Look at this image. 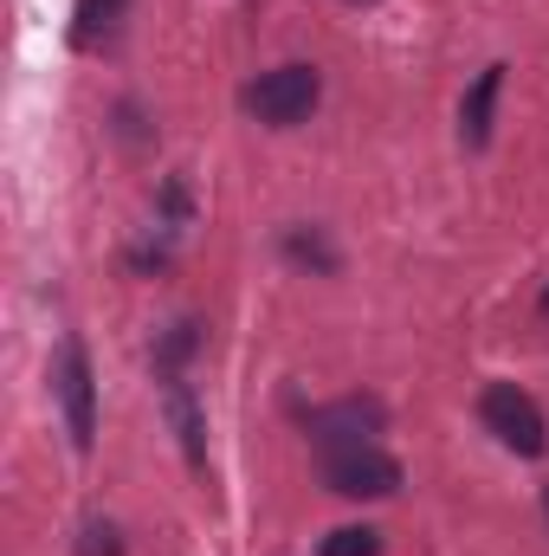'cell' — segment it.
Returning <instances> with one entry per match:
<instances>
[{"label":"cell","mask_w":549,"mask_h":556,"mask_svg":"<svg viewBox=\"0 0 549 556\" xmlns=\"http://www.w3.org/2000/svg\"><path fill=\"white\" fill-rule=\"evenodd\" d=\"M317 98H323V72H317V65H278V72H259V78L240 91L246 117H259V124H272V130H297V124L317 111Z\"/></svg>","instance_id":"1"},{"label":"cell","mask_w":549,"mask_h":556,"mask_svg":"<svg viewBox=\"0 0 549 556\" xmlns=\"http://www.w3.org/2000/svg\"><path fill=\"white\" fill-rule=\"evenodd\" d=\"M478 420H485V433H498V446H511L518 459H544L549 420H544V408H537V395H524L518 382H491V389L478 395Z\"/></svg>","instance_id":"2"},{"label":"cell","mask_w":549,"mask_h":556,"mask_svg":"<svg viewBox=\"0 0 549 556\" xmlns=\"http://www.w3.org/2000/svg\"><path fill=\"white\" fill-rule=\"evenodd\" d=\"M323 485L336 498H395L401 492V459L382 446H343L323 453Z\"/></svg>","instance_id":"3"},{"label":"cell","mask_w":549,"mask_h":556,"mask_svg":"<svg viewBox=\"0 0 549 556\" xmlns=\"http://www.w3.org/2000/svg\"><path fill=\"white\" fill-rule=\"evenodd\" d=\"M52 389H59V408H65V433H72V446L91 453V446H98V389H91V356H85L78 337L59 343V376H52Z\"/></svg>","instance_id":"4"},{"label":"cell","mask_w":549,"mask_h":556,"mask_svg":"<svg viewBox=\"0 0 549 556\" xmlns=\"http://www.w3.org/2000/svg\"><path fill=\"white\" fill-rule=\"evenodd\" d=\"M382 420H388V408H382L375 395H343V402H330V408H310V415H304V433H310L323 453H343V446H375Z\"/></svg>","instance_id":"5"},{"label":"cell","mask_w":549,"mask_h":556,"mask_svg":"<svg viewBox=\"0 0 549 556\" xmlns=\"http://www.w3.org/2000/svg\"><path fill=\"white\" fill-rule=\"evenodd\" d=\"M498 91H505V65H485L459 104V142L465 149H485L491 142V117H498Z\"/></svg>","instance_id":"6"},{"label":"cell","mask_w":549,"mask_h":556,"mask_svg":"<svg viewBox=\"0 0 549 556\" xmlns=\"http://www.w3.org/2000/svg\"><path fill=\"white\" fill-rule=\"evenodd\" d=\"M162 389H168V420H175V433H181L188 466H207V427H201V408H194V389H188L181 376H162Z\"/></svg>","instance_id":"7"},{"label":"cell","mask_w":549,"mask_h":556,"mask_svg":"<svg viewBox=\"0 0 549 556\" xmlns=\"http://www.w3.org/2000/svg\"><path fill=\"white\" fill-rule=\"evenodd\" d=\"M117 26H124V0H78L72 46H78V52H98V46L117 39Z\"/></svg>","instance_id":"8"},{"label":"cell","mask_w":549,"mask_h":556,"mask_svg":"<svg viewBox=\"0 0 549 556\" xmlns=\"http://www.w3.org/2000/svg\"><path fill=\"white\" fill-rule=\"evenodd\" d=\"M284 260L291 266H310V273H323V278H336V266H343L323 227H284Z\"/></svg>","instance_id":"9"},{"label":"cell","mask_w":549,"mask_h":556,"mask_svg":"<svg viewBox=\"0 0 549 556\" xmlns=\"http://www.w3.org/2000/svg\"><path fill=\"white\" fill-rule=\"evenodd\" d=\"M194 350H201V324H175L168 343L155 350V369H162V376H181V363H188Z\"/></svg>","instance_id":"10"},{"label":"cell","mask_w":549,"mask_h":556,"mask_svg":"<svg viewBox=\"0 0 549 556\" xmlns=\"http://www.w3.org/2000/svg\"><path fill=\"white\" fill-rule=\"evenodd\" d=\"M323 556H382V531H369V525H343V531L323 538Z\"/></svg>","instance_id":"11"},{"label":"cell","mask_w":549,"mask_h":556,"mask_svg":"<svg viewBox=\"0 0 549 556\" xmlns=\"http://www.w3.org/2000/svg\"><path fill=\"white\" fill-rule=\"evenodd\" d=\"M78 556H124V531H117L111 518H91V525L78 531Z\"/></svg>","instance_id":"12"},{"label":"cell","mask_w":549,"mask_h":556,"mask_svg":"<svg viewBox=\"0 0 549 556\" xmlns=\"http://www.w3.org/2000/svg\"><path fill=\"white\" fill-rule=\"evenodd\" d=\"M544 317H549V285H544Z\"/></svg>","instance_id":"13"},{"label":"cell","mask_w":549,"mask_h":556,"mask_svg":"<svg viewBox=\"0 0 549 556\" xmlns=\"http://www.w3.org/2000/svg\"><path fill=\"white\" fill-rule=\"evenodd\" d=\"M544 518H549V485H544Z\"/></svg>","instance_id":"14"},{"label":"cell","mask_w":549,"mask_h":556,"mask_svg":"<svg viewBox=\"0 0 549 556\" xmlns=\"http://www.w3.org/2000/svg\"><path fill=\"white\" fill-rule=\"evenodd\" d=\"M356 7H362V0H356Z\"/></svg>","instance_id":"15"}]
</instances>
